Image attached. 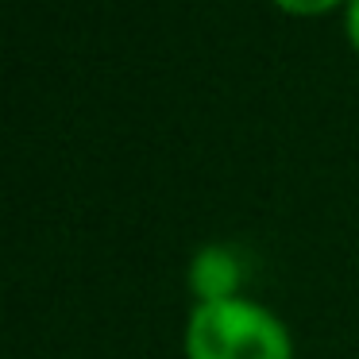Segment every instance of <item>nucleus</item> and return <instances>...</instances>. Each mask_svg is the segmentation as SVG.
<instances>
[{
  "instance_id": "obj_1",
  "label": "nucleus",
  "mask_w": 359,
  "mask_h": 359,
  "mask_svg": "<svg viewBox=\"0 0 359 359\" xmlns=\"http://www.w3.org/2000/svg\"><path fill=\"white\" fill-rule=\"evenodd\" d=\"M186 351L189 359H290V336L263 305L228 297L194 309Z\"/></svg>"
},
{
  "instance_id": "obj_2",
  "label": "nucleus",
  "mask_w": 359,
  "mask_h": 359,
  "mask_svg": "<svg viewBox=\"0 0 359 359\" xmlns=\"http://www.w3.org/2000/svg\"><path fill=\"white\" fill-rule=\"evenodd\" d=\"M240 282V263H236V251L224 248V243H209L194 255L189 263V286L194 294L205 302H228Z\"/></svg>"
},
{
  "instance_id": "obj_3",
  "label": "nucleus",
  "mask_w": 359,
  "mask_h": 359,
  "mask_svg": "<svg viewBox=\"0 0 359 359\" xmlns=\"http://www.w3.org/2000/svg\"><path fill=\"white\" fill-rule=\"evenodd\" d=\"M274 4H282L286 12H302V16H309V12H325V8H332L336 0H274Z\"/></svg>"
},
{
  "instance_id": "obj_4",
  "label": "nucleus",
  "mask_w": 359,
  "mask_h": 359,
  "mask_svg": "<svg viewBox=\"0 0 359 359\" xmlns=\"http://www.w3.org/2000/svg\"><path fill=\"white\" fill-rule=\"evenodd\" d=\"M348 35H351V43L359 47V0L348 4Z\"/></svg>"
}]
</instances>
